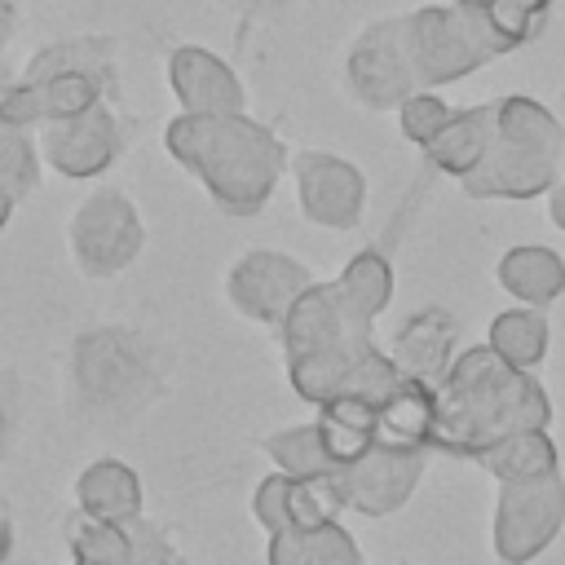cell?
<instances>
[{"label":"cell","instance_id":"cell-2","mask_svg":"<svg viewBox=\"0 0 565 565\" xmlns=\"http://www.w3.org/2000/svg\"><path fill=\"white\" fill-rule=\"evenodd\" d=\"M163 146L185 172L199 177V185L230 216H256L274 199L278 177L287 172L291 159V150L247 110L234 115L181 110L177 119H168Z\"/></svg>","mask_w":565,"mask_h":565},{"label":"cell","instance_id":"cell-5","mask_svg":"<svg viewBox=\"0 0 565 565\" xmlns=\"http://www.w3.org/2000/svg\"><path fill=\"white\" fill-rule=\"evenodd\" d=\"M71 375L84 411L128 415L159 393V358L128 327H97L75 340Z\"/></svg>","mask_w":565,"mask_h":565},{"label":"cell","instance_id":"cell-16","mask_svg":"<svg viewBox=\"0 0 565 565\" xmlns=\"http://www.w3.org/2000/svg\"><path fill=\"white\" fill-rule=\"evenodd\" d=\"M455 340H459V327L446 309H419L411 313L397 335H393V362L402 366V375L437 388L455 362Z\"/></svg>","mask_w":565,"mask_h":565},{"label":"cell","instance_id":"cell-32","mask_svg":"<svg viewBox=\"0 0 565 565\" xmlns=\"http://www.w3.org/2000/svg\"><path fill=\"white\" fill-rule=\"evenodd\" d=\"M132 539H137V552H132V565H177V552L168 547V539L159 534V525L150 521H132Z\"/></svg>","mask_w":565,"mask_h":565},{"label":"cell","instance_id":"cell-6","mask_svg":"<svg viewBox=\"0 0 565 565\" xmlns=\"http://www.w3.org/2000/svg\"><path fill=\"white\" fill-rule=\"evenodd\" d=\"M402 22H406V53H411L419 88L455 84L494 57L477 13L463 9L459 0L455 4H424V9L406 13Z\"/></svg>","mask_w":565,"mask_h":565},{"label":"cell","instance_id":"cell-27","mask_svg":"<svg viewBox=\"0 0 565 565\" xmlns=\"http://www.w3.org/2000/svg\"><path fill=\"white\" fill-rule=\"evenodd\" d=\"M57 71H93L102 79L115 84V44L106 35H75V40H57L49 49H40L31 62H26V79H44V75H57Z\"/></svg>","mask_w":565,"mask_h":565},{"label":"cell","instance_id":"cell-28","mask_svg":"<svg viewBox=\"0 0 565 565\" xmlns=\"http://www.w3.org/2000/svg\"><path fill=\"white\" fill-rule=\"evenodd\" d=\"M66 543H71L75 561H93V565H132V552H137L132 521L119 525V521H102V516H88V512H79L71 521Z\"/></svg>","mask_w":565,"mask_h":565},{"label":"cell","instance_id":"cell-24","mask_svg":"<svg viewBox=\"0 0 565 565\" xmlns=\"http://www.w3.org/2000/svg\"><path fill=\"white\" fill-rule=\"evenodd\" d=\"M318 428L335 463L358 459L366 446H375V402L366 397H331L318 406Z\"/></svg>","mask_w":565,"mask_h":565},{"label":"cell","instance_id":"cell-36","mask_svg":"<svg viewBox=\"0 0 565 565\" xmlns=\"http://www.w3.org/2000/svg\"><path fill=\"white\" fill-rule=\"evenodd\" d=\"M9 547H13V530H9V521L0 516V565H4V556H9Z\"/></svg>","mask_w":565,"mask_h":565},{"label":"cell","instance_id":"cell-7","mask_svg":"<svg viewBox=\"0 0 565 565\" xmlns=\"http://www.w3.org/2000/svg\"><path fill=\"white\" fill-rule=\"evenodd\" d=\"M66 243H71V260L88 282H106L115 274H124L141 247H146V225L132 207L128 194L119 190H93L71 225H66Z\"/></svg>","mask_w":565,"mask_h":565},{"label":"cell","instance_id":"cell-37","mask_svg":"<svg viewBox=\"0 0 565 565\" xmlns=\"http://www.w3.org/2000/svg\"><path fill=\"white\" fill-rule=\"evenodd\" d=\"M13 203H18V199H13V194H9L4 185H0V230H4V221H9V212H13Z\"/></svg>","mask_w":565,"mask_h":565},{"label":"cell","instance_id":"cell-38","mask_svg":"<svg viewBox=\"0 0 565 565\" xmlns=\"http://www.w3.org/2000/svg\"><path fill=\"white\" fill-rule=\"evenodd\" d=\"M4 437H9V402L0 393V446H4Z\"/></svg>","mask_w":565,"mask_h":565},{"label":"cell","instance_id":"cell-3","mask_svg":"<svg viewBox=\"0 0 565 565\" xmlns=\"http://www.w3.org/2000/svg\"><path fill=\"white\" fill-rule=\"evenodd\" d=\"M371 327L375 318L353 309L335 282H309L278 322L291 388L313 406L331 402L344 375L375 349Z\"/></svg>","mask_w":565,"mask_h":565},{"label":"cell","instance_id":"cell-31","mask_svg":"<svg viewBox=\"0 0 565 565\" xmlns=\"http://www.w3.org/2000/svg\"><path fill=\"white\" fill-rule=\"evenodd\" d=\"M450 115H455V110H450V102H446V97H437L433 88H419V93H411V97L397 106L402 137H406V141H415L419 150L441 132V124H446Z\"/></svg>","mask_w":565,"mask_h":565},{"label":"cell","instance_id":"cell-30","mask_svg":"<svg viewBox=\"0 0 565 565\" xmlns=\"http://www.w3.org/2000/svg\"><path fill=\"white\" fill-rule=\"evenodd\" d=\"M40 181V146L26 137V128L0 124V185L13 199H26Z\"/></svg>","mask_w":565,"mask_h":565},{"label":"cell","instance_id":"cell-19","mask_svg":"<svg viewBox=\"0 0 565 565\" xmlns=\"http://www.w3.org/2000/svg\"><path fill=\"white\" fill-rule=\"evenodd\" d=\"M433 411H437V388L402 375V384L375 406V441L384 446H419L428 450L433 437Z\"/></svg>","mask_w":565,"mask_h":565},{"label":"cell","instance_id":"cell-34","mask_svg":"<svg viewBox=\"0 0 565 565\" xmlns=\"http://www.w3.org/2000/svg\"><path fill=\"white\" fill-rule=\"evenodd\" d=\"M13 31H18V0H0V53L9 49Z\"/></svg>","mask_w":565,"mask_h":565},{"label":"cell","instance_id":"cell-18","mask_svg":"<svg viewBox=\"0 0 565 565\" xmlns=\"http://www.w3.org/2000/svg\"><path fill=\"white\" fill-rule=\"evenodd\" d=\"M75 503L102 521H137L141 516V477L124 459H97L75 477Z\"/></svg>","mask_w":565,"mask_h":565},{"label":"cell","instance_id":"cell-1","mask_svg":"<svg viewBox=\"0 0 565 565\" xmlns=\"http://www.w3.org/2000/svg\"><path fill=\"white\" fill-rule=\"evenodd\" d=\"M547 424H552V397L534 380V371L503 362L490 344H472L455 353L446 380L437 384L428 450L455 459H481L503 437Z\"/></svg>","mask_w":565,"mask_h":565},{"label":"cell","instance_id":"cell-21","mask_svg":"<svg viewBox=\"0 0 565 565\" xmlns=\"http://www.w3.org/2000/svg\"><path fill=\"white\" fill-rule=\"evenodd\" d=\"M265 565H362V552L340 521H327V525H309V530L269 534Z\"/></svg>","mask_w":565,"mask_h":565},{"label":"cell","instance_id":"cell-40","mask_svg":"<svg viewBox=\"0 0 565 565\" xmlns=\"http://www.w3.org/2000/svg\"><path fill=\"white\" fill-rule=\"evenodd\" d=\"M539 4H543V9H552V0H539Z\"/></svg>","mask_w":565,"mask_h":565},{"label":"cell","instance_id":"cell-20","mask_svg":"<svg viewBox=\"0 0 565 565\" xmlns=\"http://www.w3.org/2000/svg\"><path fill=\"white\" fill-rule=\"evenodd\" d=\"M499 287L521 305H552L565 291V260L543 243H521L499 256Z\"/></svg>","mask_w":565,"mask_h":565},{"label":"cell","instance_id":"cell-12","mask_svg":"<svg viewBox=\"0 0 565 565\" xmlns=\"http://www.w3.org/2000/svg\"><path fill=\"white\" fill-rule=\"evenodd\" d=\"M309 282H313V278H309V269H305L296 256L274 252V247H252V252H243V256L230 265V274H225V296H230V305H234L247 322L278 327Z\"/></svg>","mask_w":565,"mask_h":565},{"label":"cell","instance_id":"cell-25","mask_svg":"<svg viewBox=\"0 0 565 565\" xmlns=\"http://www.w3.org/2000/svg\"><path fill=\"white\" fill-rule=\"evenodd\" d=\"M260 450H265L282 472H291V477H300V481H331L335 468H340V463L331 459L327 441H322L318 419H313V424H296V428L269 433V437L260 441Z\"/></svg>","mask_w":565,"mask_h":565},{"label":"cell","instance_id":"cell-26","mask_svg":"<svg viewBox=\"0 0 565 565\" xmlns=\"http://www.w3.org/2000/svg\"><path fill=\"white\" fill-rule=\"evenodd\" d=\"M22 79H26V75H22ZM26 84H31V93H35L40 124L84 115V110L102 106V97L110 93V79H102V75H93V71H57V75L26 79Z\"/></svg>","mask_w":565,"mask_h":565},{"label":"cell","instance_id":"cell-23","mask_svg":"<svg viewBox=\"0 0 565 565\" xmlns=\"http://www.w3.org/2000/svg\"><path fill=\"white\" fill-rule=\"evenodd\" d=\"M486 344H490L503 362H512V366H521V371H534V366L547 358V344H552L547 313H543L539 305L503 309V313H494Z\"/></svg>","mask_w":565,"mask_h":565},{"label":"cell","instance_id":"cell-33","mask_svg":"<svg viewBox=\"0 0 565 565\" xmlns=\"http://www.w3.org/2000/svg\"><path fill=\"white\" fill-rule=\"evenodd\" d=\"M230 13H238V18H274V13H282L291 0H221Z\"/></svg>","mask_w":565,"mask_h":565},{"label":"cell","instance_id":"cell-35","mask_svg":"<svg viewBox=\"0 0 565 565\" xmlns=\"http://www.w3.org/2000/svg\"><path fill=\"white\" fill-rule=\"evenodd\" d=\"M547 212H552V221L565 230V181H556V185L547 190Z\"/></svg>","mask_w":565,"mask_h":565},{"label":"cell","instance_id":"cell-29","mask_svg":"<svg viewBox=\"0 0 565 565\" xmlns=\"http://www.w3.org/2000/svg\"><path fill=\"white\" fill-rule=\"evenodd\" d=\"M335 287L344 291V300H349L353 309L380 318V313L388 309V300H393V265L384 260V252L366 247V252H358V256L340 269Z\"/></svg>","mask_w":565,"mask_h":565},{"label":"cell","instance_id":"cell-41","mask_svg":"<svg viewBox=\"0 0 565 565\" xmlns=\"http://www.w3.org/2000/svg\"><path fill=\"white\" fill-rule=\"evenodd\" d=\"M75 565H93V561H75Z\"/></svg>","mask_w":565,"mask_h":565},{"label":"cell","instance_id":"cell-22","mask_svg":"<svg viewBox=\"0 0 565 565\" xmlns=\"http://www.w3.org/2000/svg\"><path fill=\"white\" fill-rule=\"evenodd\" d=\"M494 481H534L547 472H561V455L547 428H521L512 437H503L499 446H490L477 459Z\"/></svg>","mask_w":565,"mask_h":565},{"label":"cell","instance_id":"cell-17","mask_svg":"<svg viewBox=\"0 0 565 565\" xmlns=\"http://www.w3.org/2000/svg\"><path fill=\"white\" fill-rule=\"evenodd\" d=\"M494 115H499V102H481V106L455 110V115L441 124V132L424 146L428 163L441 168L446 177H459V181H463V177L486 159V150H490V141H494Z\"/></svg>","mask_w":565,"mask_h":565},{"label":"cell","instance_id":"cell-4","mask_svg":"<svg viewBox=\"0 0 565 565\" xmlns=\"http://www.w3.org/2000/svg\"><path fill=\"white\" fill-rule=\"evenodd\" d=\"M494 141L486 159L459 181L472 199H539L561 181L565 124L534 97H494Z\"/></svg>","mask_w":565,"mask_h":565},{"label":"cell","instance_id":"cell-10","mask_svg":"<svg viewBox=\"0 0 565 565\" xmlns=\"http://www.w3.org/2000/svg\"><path fill=\"white\" fill-rule=\"evenodd\" d=\"M424 477V450L419 446H366L358 459L340 463L331 477V490L340 508H353L362 516H388L397 512Z\"/></svg>","mask_w":565,"mask_h":565},{"label":"cell","instance_id":"cell-13","mask_svg":"<svg viewBox=\"0 0 565 565\" xmlns=\"http://www.w3.org/2000/svg\"><path fill=\"white\" fill-rule=\"evenodd\" d=\"M124 150V128L115 119L110 106H93L84 115L71 119H53L40 132V154L44 163L66 177V181H84V177H102Z\"/></svg>","mask_w":565,"mask_h":565},{"label":"cell","instance_id":"cell-11","mask_svg":"<svg viewBox=\"0 0 565 565\" xmlns=\"http://www.w3.org/2000/svg\"><path fill=\"white\" fill-rule=\"evenodd\" d=\"M300 212L322 230H353L366 207V177L358 163L327 150H296L287 159Z\"/></svg>","mask_w":565,"mask_h":565},{"label":"cell","instance_id":"cell-14","mask_svg":"<svg viewBox=\"0 0 565 565\" xmlns=\"http://www.w3.org/2000/svg\"><path fill=\"white\" fill-rule=\"evenodd\" d=\"M168 84H172L177 102L194 115H234L247 106V93H243V79L234 75V66L225 57H216L212 49H199V44L172 49Z\"/></svg>","mask_w":565,"mask_h":565},{"label":"cell","instance_id":"cell-8","mask_svg":"<svg viewBox=\"0 0 565 565\" xmlns=\"http://www.w3.org/2000/svg\"><path fill=\"white\" fill-rule=\"evenodd\" d=\"M565 525V481L561 472L534 481H499L494 499V556L503 565H530L556 543Z\"/></svg>","mask_w":565,"mask_h":565},{"label":"cell","instance_id":"cell-39","mask_svg":"<svg viewBox=\"0 0 565 565\" xmlns=\"http://www.w3.org/2000/svg\"><path fill=\"white\" fill-rule=\"evenodd\" d=\"M561 181H565V150H561Z\"/></svg>","mask_w":565,"mask_h":565},{"label":"cell","instance_id":"cell-15","mask_svg":"<svg viewBox=\"0 0 565 565\" xmlns=\"http://www.w3.org/2000/svg\"><path fill=\"white\" fill-rule=\"evenodd\" d=\"M335 512H340V499H335L331 481H300L282 468L269 472L265 481H256V490H252V516L265 525V534L327 525V521H335Z\"/></svg>","mask_w":565,"mask_h":565},{"label":"cell","instance_id":"cell-9","mask_svg":"<svg viewBox=\"0 0 565 565\" xmlns=\"http://www.w3.org/2000/svg\"><path fill=\"white\" fill-rule=\"evenodd\" d=\"M344 79H349V93L371 110H397L411 93H419V79L406 53V22L380 18L362 26V35L349 44Z\"/></svg>","mask_w":565,"mask_h":565}]
</instances>
